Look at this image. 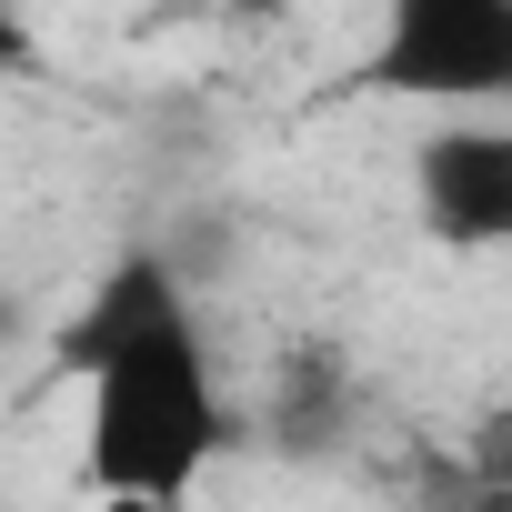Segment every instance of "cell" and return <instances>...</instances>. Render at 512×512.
<instances>
[{
  "mask_svg": "<svg viewBox=\"0 0 512 512\" xmlns=\"http://www.w3.org/2000/svg\"><path fill=\"white\" fill-rule=\"evenodd\" d=\"M61 372L81 382V482L111 512H181L231 452V392L211 362V322L171 251L131 241L61 332Z\"/></svg>",
  "mask_w": 512,
  "mask_h": 512,
  "instance_id": "1",
  "label": "cell"
},
{
  "mask_svg": "<svg viewBox=\"0 0 512 512\" xmlns=\"http://www.w3.org/2000/svg\"><path fill=\"white\" fill-rule=\"evenodd\" d=\"M362 91L432 101L452 121L512 111V0H402L362 51Z\"/></svg>",
  "mask_w": 512,
  "mask_h": 512,
  "instance_id": "2",
  "label": "cell"
},
{
  "mask_svg": "<svg viewBox=\"0 0 512 512\" xmlns=\"http://www.w3.org/2000/svg\"><path fill=\"white\" fill-rule=\"evenodd\" d=\"M412 211L442 251H512V111L432 121L412 141Z\"/></svg>",
  "mask_w": 512,
  "mask_h": 512,
  "instance_id": "3",
  "label": "cell"
},
{
  "mask_svg": "<svg viewBox=\"0 0 512 512\" xmlns=\"http://www.w3.org/2000/svg\"><path fill=\"white\" fill-rule=\"evenodd\" d=\"M262 422H272L282 452L322 462V452H342V442L362 432V372H352L332 342H292V352L272 362V402H262Z\"/></svg>",
  "mask_w": 512,
  "mask_h": 512,
  "instance_id": "4",
  "label": "cell"
},
{
  "mask_svg": "<svg viewBox=\"0 0 512 512\" xmlns=\"http://www.w3.org/2000/svg\"><path fill=\"white\" fill-rule=\"evenodd\" d=\"M422 512H512V402H482L422 462Z\"/></svg>",
  "mask_w": 512,
  "mask_h": 512,
  "instance_id": "5",
  "label": "cell"
},
{
  "mask_svg": "<svg viewBox=\"0 0 512 512\" xmlns=\"http://www.w3.org/2000/svg\"><path fill=\"white\" fill-rule=\"evenodd\" d=\"M21 61H31V21H21V11H0V71H21Z\"/></svg>",
  "mask_w": 512,
  "mask_h": 512,
  "instance_id": "6",
  "label": "cell"
},
{
  "mask_svg": "<svg viewBox=\"0 0 512 512\" xmlns=\"http://www.w3.org/2000/svg\"><path fill=\"white\" fill-rule=\"evenodd\" d=\"M21 332V302H11V282H0V342H11Z\"/></svg>",
  "mask_w": 512,
  "mask_h": 512,
  "instance_id": "7",
  "label": "cell"
}]
</instances>
